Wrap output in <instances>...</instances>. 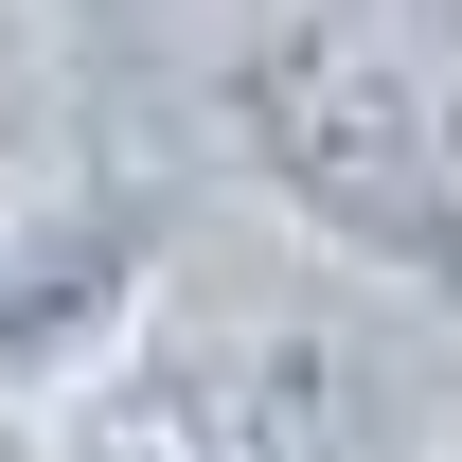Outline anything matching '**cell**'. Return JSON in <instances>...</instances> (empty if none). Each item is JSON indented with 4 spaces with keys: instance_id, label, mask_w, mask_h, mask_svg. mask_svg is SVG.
<instances>
[{
    "instance_id": "5",
    "label": "cell",
    "mask_w": 462,
    "mask_h": 462,
    "mask_svg": "<svg viewBox=\"0 0 462 462\" xmlns=\"http://www.w3.org/2000/svg\"><path fill=\"white\" fill-rule=\"evenodd\" d=\"M427 462H462V427H445V445H427Z\"/></svg>"
},
{
    "instance_id": "1",
    "label": "cell",
    "mask_w": 462,
    "mask_h": 462,
    "mask_svg": "<svg viewBox=\"0 0 462 462\" xmlns=\"http://www.w3.org/2000/svg\"><path fill=\"white\" fill-rule=\"evenodd\" d=\"M214 143L320 267L462 320V89L374 0H267L214 54Z\"/></svg>"
},
{
    "instance_id": "2",
    "label": "cell",
    "mask_w": 462,
    "mask_h": 462,
    "mask_svg": "<svg viewBox=\"0 0 462 462\" xmlns=\"http://www.w3.org/2000/svg\"><path fill=\"white\" fill-rule=\"evenodd\" d=\"M36 462H356V338L302 302H178L54 409Z\"/></svg>"
},
{
    "instance_id": "3",
    "label": "cell",
    "mask_w": 462,
    "mask_h": 462,
    "mask_svg": "<svg viewBox=\"0 0 462 462\" xmlns=\"http://www.w3.org/2000/svg\"><path fill=\"white\" fill-rule=\"evenodd\" d=\"M178 285V214L143 178H36L0 214V427H54Z\"/></svg>"
},
{
    "instance_id": "4",
    "label": "cell",
    "mask_w": 462,
    "mask_h": 462,
    "mask_svg": "<svg viewBox=\"0 0 462 462\" xmlns=\"http://www.w3.org/2000/svg\"><path fill=\"white\" fill-rule=\"evenodd\" d=\"M36 178H71V36L54 0H0V214Z\"/></svg>"
}]
</instances>
